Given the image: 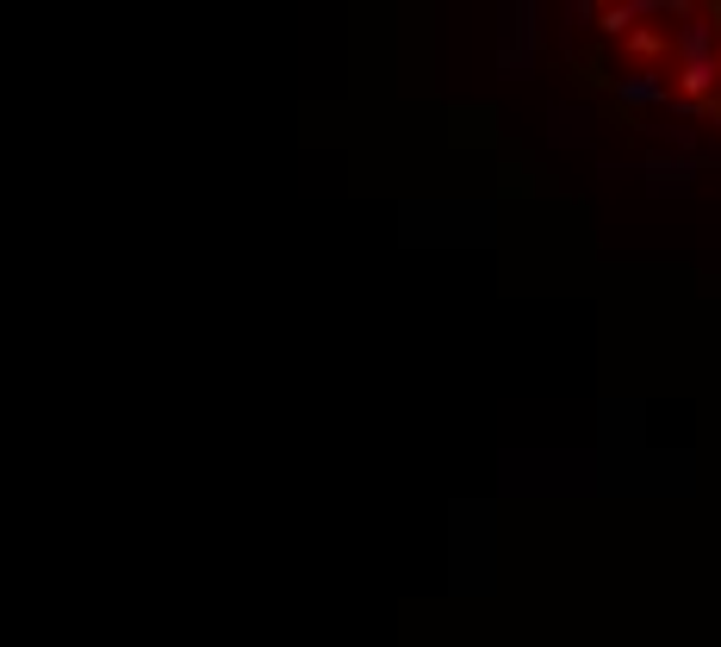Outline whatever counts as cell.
<instances>
[{"label":"cell","mask_w":721,"mask_h":647,"mask_svg":"<svg viewBox=\"0 0 721 647\" xmlns=\"http://www.w3.org/2000/svg\"><path fill=\"white\" fill-rule=\"evenodd\" d=\"M591 19H597L603 38H628V32H634V13H628V7H597Z\"/></svg>","instance_id":"obj_2"},{"label":"cell","mask_w":721,"mask_h":647,"mask_svg":"<svg viewBox=\"0 0 721 647\" xmlns=\"http://www.w3.org/2000/svg\"><path fill=\"white\" fill-rule=\"evenodd\" d=\"M715 63H721V50H715Z\"/></svg>","instance_id":"obj_5"},{"label":"cell","mask_w":721,"mask_h":647,"mask_svg":"<svg viewBox=\"0 0 721 647\" xmlns=\"http://www.w3.org/2000/svg\"><path fill=\"white\" fill-rule=\"evenodd\" d=\"M715 50H721L715 32L690 13V25H678V38H672V56H678V63H715Z\"/></svg>","instance_id":"obj_1"},{"label":"cell","mask_w":721,"mask_h":647,"mask_svg":"<svg viewBox=\"0 0 721 647\" xmlns=\"http://www.w3.org/2000/svg\"><path fill=\"white\" fill-rule=\"evenodd\" d=\"M622 44H628L634 56H672V32H666V38H659V32H641V25H634V32H628Z\"/></svg>","instance_id":"obj_3"},{"label":"cell","mask_w":721,"mask_h":647,"mask_svg":"<svg viewBox=\"0 0 721 647\" xmlns=\"http://www.w3.org/2000/svg\"><path fill=\"white\" fill-rule=\"evenodd\" d=\"M697 19H703V25H709V32H715V44H721V0H715V7H703V13H697Z\"/></svg>","instance_id":"obj_4"}]
</instances>
